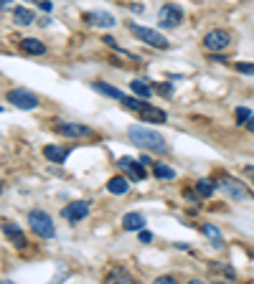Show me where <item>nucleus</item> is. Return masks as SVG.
I'll use <instances>...</instances> for the list:
<instances>
[{
    "mask_svg": "<svg viewBox=\"0 0 254 284\" xmlns=\"http://www.w3.org/2000/svg\"><path fill=\"white\" fill-rule=\"evenodd\" d=\"M155 89H158L160 94H171V92H173V87H171V84H158Z\"/></svg>",
    "mask_w": 254,
    "mask_h": 284,
    "instance_id": "c756f323",
    "label": "nucleus"
},
{
    "mask_svg": "<svg viewBox=\"0 0 254 284\" xmlns=\"http://www.w3.org/2000/svg\"><path fill=\"white\" fill-rule=\"evenodd\" d=\"M140 241H143V243H150V241H153V233L145 231V228H140Z\"/></svg>",
    "mask_w": 254,
    "mask_h": 284,
    "instance_id": "c85d7f7f",
    "label": "nucleus"
},
{
    "mask_svg": "<svg viewBox=\"0 0 254 284\" xmlns=\"http://www.w3.org/2000/svg\"><path fill=\"white\" fill-rule=\"evenodd\" d=\"M153 173H155V178H160V180H163V178H165V180H173V178H176V170L168 168V165H160V162L153 168Z\"/></svg>",
    "mask_w": 254,
    "mask_h": 284,
    "instance_id": "b1692460",
    "label": "nucleus"
},
{
    "mask_svg": "<svg viewBox=\"0 0 254 284\" xmlns=\"http://www.w3.org/2000/svg\"><path fill=\"white\" fill-rule=\"evenodd\" d=\"M236 117H239V122H246V119L251 117V112H249L246 107H236Z\"/></svg>",
    "mask_w": 254,
    "mask_h": 284,
    "instance_id": "bb28decb",
    "label": "nucleus"
},
{
    "mask_svg": "<svg viewBox=\"0 0 254 284\" xmlns=\"http://www.w3.org/2000/svg\"><path fill=\"white\" fill-rule=\"evenodd\" d=\"M246 127H249V132H254V114L246 119Z\"/></svg>",
    "mask_w": 254,
    "mask_h": 284,
    "instance_id": "473e14b6",
    "label": "nucleus"
},
{
    "mask_svg": "<svg viewBox=\"0 0 254 284\" xmlns=\"http://www.w3.org/2000/svg\"><path fill=\"white\" fill-rule=\"evenodd\" d=\"M8 3H11V0H0V11H3V8H6Z\"/></svg>",
    "mask_w": 254,
    "mask_h": 284,
    "instance_id": "72a5a7b5",
    "label": "nucleus"
},
{
    "mask_svg": "<svg viewBox=\"0 0 254 284\" xmlns=\"http://www.w3.org/2000/svg\"><path fill=\"white\" fill-rule=\"evenodd\" d=\"M158 21H160V26H165V28H178V26L183 23V11H181L178 6H163V8L158 11Z\"/></svg>",
    "mask_w": 254,
    "mask_h": 284,
    "instance_id": "6e6552de",
    "label": "nucleus"
},
{
    "mask_svg": "<svg viewBox=\"0 0 254 284\" xmlns=\"http://www.w3.org/2000/svg\"><path fill=\"white\" fill-rule=\"evenodd\" d=\"M244 178L254 183V168H251V165H246V168H244Z\"/></svg>",
    "mask_w": 254,
    "mask_h": 284,
    "instance_id": "7c9ffc66",
    "label": "nucleus"
},
{
    "mask_svg": "<svg viewBox=\"0 0 254 284\" xmlns=\"http://www.w3.org/2000/svg\"><path fill=\"white\" fill-rule=\"evenodd\" d=\"M203 236L211 241V246H214V249H224V233H221L216 226L203 223Z\"/></svg>",
    "mask_w": 254,
    "mask_h": 284,
    "instance_id": "dca6fc26",
    "label": "nucleus"
},
{
    "mask_svg": "<svg viewBox=\"0 0 254 284\" xmlns=\"http://www.w3.org/2000/svg\"><path fill=\"white\" fill-rule=\"evenodd\" d=\"M107 190L114 193V195H124L127 190H130V180H127L124 175H114L107 180Z\"/></svg>",
    "mask_w": 254,
    "mask_h": 284,
    "instance_id": "2eb2a0df",
    "label": "nucleus"
},
{
    "mask_svg": "<svg viewBox=\"0 0 254 284\" xmlns=\"http://www.w3.org/2000/svg\"><path fill=\"white\" fill-rule=\"evenodd\" d=\"M130 89L138 94V97H143V99H150L153 97V89H150V84H145V81H140V79H135L133 84H130Z\"/></svg>",
    "mask_w": 254,
    "mask_h": 284,
    "instance_id": "aec40b11",
    "label": "nucleus"
},
{
    "mask_svg": "<svg viewBox=\"0 0 254 284\" xmlns=\"http://www.w3.org/2000/svg\"><path fill=\"white\" fill-rule=\"evenodd\" d=\"M122 228L124 231H140V228H145V216L143 213H124L122 216Z\"/></svg>",
    "mask_w": 254,
    "mask_h": 284,
    "instance_id": "ddd939ff",
    "label": "nucleus"
},
{
    "mask_svg": "<svg viewBox=\"0 0 254 284\" xmlns=\"http://www.w3.org/2000/svg\"><path fill=\"white\" fill-rule=\"evenodd\" d=\"M236 69H239L241 74H254V64H244V61H241V64H236Z\"/></svg>",
    "mask_w": 254,
    "mask_h": 284,
    "instance_id": "cd10ccee",
    "label": "nucleus"
},
{
    "mask_svg": "<svg viewBox=\"0 0 254 284\" xmlns=\"http://www.w3.org/2000/svg\"><path fill=\"white\" fill-rule=\"evenodd\" d=\"M28 226H31V231H33L36 236H41V238H54V236H56V228H54L51 216H49L46 211H41V208H33V211L28 213Z\"/></svg>",
    "mask_w": 254,
    "mask_h": 284,
    "instance_id": "f03ea898",
    "label": "nucleus"
},
{
    "mask_svg": "<svg viewBox=\"0 0 254 284\" xmlns=\"http://www.w3.org/2000/svg\"><path fill=\"white\" fill-rule=\"evenodd\" d=\"M119 104H122V107H127V109H133V112H138V114H140V112H143V109H145V107H148L150 102H145V99H135V97H124V99H122Z\"/></svg>",
    "mask_w": 254,
    "mask_h": 284,
    "instance_id": "412c9836",
    "label": "nucleus"
},
{
    "mask_svg": "<svg viewBox=\"0 0 254 284\" xmlns=\"http://www.w3.org/2000/svg\"><path fill=\"white\" fill-rule=\"evenodd\" d=\"M107 279H109V281H114V279H122V281H133V276H130V274H127V271H119V269H117V271H112V274H109Z\"/></svg>",
    "mask_w": 254,
    "mask_h": 284,
    "instance_id": "a878e982",
    "label": "nucleus"
},
{
    "mask_svg": "<svg viewBox=\"0 0 254 284\" xmlns=\"http://www.w3.org/2000/svg\"><path fill=\"white\" fill-rule=\"evenodd\" d=\"M117 162H119V168H122V170L130 173V178H133V180H145V178H148V170H145V165H143L140 160H133V157H119Z\"/></svg>",
    "mask_w": 254,
    "mask_h": 284,
    "instance_id": "1a4fd4ad",
    "label": "nucleus"
},
{
    "mask_svg": "<svg viewBox=\"0 0 254 284\" xmlns=\"http://www.w3.org/2000/svg\"><path fill=\"white\" fill-rule=\"evenodd\" d=\"M130 31H133V36H138L143 44H148V46H153V49H168V41L163 38V33H158V31H153V28L130 23Z\"/></svg>",
    "mask_w": 254,
    "mask_h": 284,
    "instance_id": "20e7f679",
    "label": "nucleus"
},
{
    "mask_svg": "<svg viewBox=\"0 0 254 284\" xmlns=\"http://www.w3.org/2000/svg\"><path fill=\"white\" fill-rule=\"evenodd\" d=\"M89 213V203L87 200H71L69 206L61 208V218L69 221V223H79L81 218H87Z\"/></svg>",
    "mask_w": 254,
    "mask_h": 284,
    "instance_id": "423d86ee",
    "label": "nucleus"
},
{
    "mask_svg": "<svg viewBox=\"0 0 254 284\" xmlns=\"http://www.w3.org/2000/svg\"><path fill=\"white\" fill-rule=\"evenodd\" d=\"M21 51L33 54V56H41V54H46V46L41 44L38 38H23V41H21Z\"/></svg>",
    "mask_w": 254,
    "mask_h": 284,
    "instance_id": "a211bd4d",
    "label": "nucleus"
},
{
    "mask_svg": "<svg viewBox=\"0 0 254 284\" xmlns=\"http://www.w3.org/2000/svg\"><path fill=\"white\" fill-rule=\"evenodd\" d=\"M44 157L51 160V162H56V165H61V162L69 157V150L66 147H59V145H46L44 147Z\"/></svg>",
    "mask_w": 254,
    "mask_h": 284,
    "instance_id": "4468645a",
    "label": "nucleus"
},
{
    "mask_svg": "<svg viewBox=\"0 0 254 284\" xmlns=\"http://www.w3.org/2000/svg\"><path fill=\"white\" fill-rule=\"evenodd\" d=\"M97 92H102V94H107V97H112V99H117V102H122L127 94L124 92H119V89H114V87H109V84H102V81H94L92 84Z\"/></svg>",
    "mask_w": 254,
    "mask_h": 284,
    "instance_id": "6ab92c4d",
    "label": "nucleus"
},
{
    "mask_svg": "<svg viewBox=\"0 0 254 284\" xmlns=\"http://www.w3.org/2000/svg\"><path fill=\"white\" fill-rule=\"evenodd\" d=\"M155 281H158V284H176V279H173V276H158Z\"/></svg>",
    "mask_w": 254,
    "mask_h": 284,
    "instance_id": "2f4dec72",
    "label": "nucleus"
},
{
    "mask_svg": "<svg viewBox=\"0 0 254 284\" xmlns=\"http://www.w3.org/2000/svg\"><path fill=\"white\" fill-rule=\"evenodd\" d=\"M219 188L224 190V195H229L231 200H254V193L244 185V180H236L231 175H224L219 180Z\"/></svg>",
    "mask_w": 254,
    "mask_h": 284,
    "instance_id": "7ed1b4c3",
    "label": "nucleus"
},
{
    "mask_svg": "<svg viewBox=\"0 0 254 284\" xmlns=\"http://www.w3.org/2000/svg\"><path fill=\"white\" fill-rule=\"evenodd\" d=\"M6 99H8L13 107H18V109H36V107L41 104V99H38L33 92H28V89H11V92L6 94Z\"/></svg>",
    "mask_w": 254,
    "mask_h": 284,
    "instance_id": "39448f33",
    "label": "nucleus"
},
{
    "mask_svg": "<svg viewBox=\"0 0 254 284\" xmlns=\"http://www.w3.org/2000/svg\"><path fill=\"white\" fill-rule=\"evenodd\" d=\"M0 112H3V107H0Z\"/></svg>",
    "mask_w": 254,
    "mask_h": 284,
    "instance_id": "c9c22d12",
    "label": "nucleus"
},
{
    "mask_svg": "<svg viewBox=\"0 0 254 284\" xmlns=\"http://www.w3.org/2000/svg\"><path fill=\"white\" fill-rule=\"evenodd\" d=\"M196 190L203 195V198H208V195H214V190H216V185L214 183H211L208 178H201L198 183H196Z\"/></svg>",
    "mask_w": 254,
    "mask_h": 284,
    "instance_id": "5701e85b",
    "label": "nucleus"
},
{
    "mask_svg": "<svg viewBox=\"0 0 254 284\" xmlns=\"http://www.w3.org/2000/svg\"><path fill=\"white\" fill-rule=\"evenodd\" d=\"M140 117H143V119H148V122H155V125H163V122L168 119V114H165L163 109L153 107V104H148V107L140 112Z\"/></svg>",
    "mask_w": 254,
    "mask_h": 284,
    "instance_id": "f3484780",
    "label": "nucleus"
},
{
    "mask_svg": "<svg viewBox=\"0 0 254 284\" xmlns=\"http://www.w3.org/2000/svg\"><path fill=\"white\" fill-rule=\"evenodd\" d=\"M0 193H3V183H0Z\"/></svg>",
    "mask_w": 254,
    "mask_h": 284,
    "instance_id": "f704fd0d",
    "label": "nucleus"
},
{
    "mask_svg": "<svg viewBox=\"0 0 254 284\" xmlns=\"http://www.w3.org/2000/svg\"><path fill=\"white\" fill-rule=\"evenodd\" d=\"M13 21H16L18 26H31V23H33V13H31L28 8H16Z\"/></svg>",
    "mask_w": 254,
    "mask_h": 284,
    "instance_id": "4be33fe9",
    "label": "nucleus"
},
{
    "mask_svg": "<svg viewBox=\"0 0 254 284\" xmlns=\"http://www.w3.org/2000/svg\"><path fill=\"white\" fill-rule=\"evenodd\" d=\"M127 137H130L133 145H138L143 150H153V152H165L168 150L163 135H158L155 130H148L143 125H133L130 130H127Z\"/></svg>",
    "mask_w": 254,
    "mask_h": 284,
    "instance_id": "f257e3e1",
    "label": "nucleus"
},
{
    "mask_svg": "<svg viewBox=\"0 0 254 284\" xmlns=\"http://www.w3.org/2000/svg\"><path fill=\"white\" fill-rule=\"evenodd\" d=\"M211 269H214V271H221V274H226L229 279H234L236 274H234V269L229 266V264H211Z\"/></svg>",
    "mask_w": 254,
    "mask_h": 284,
    "instance_id": "393cba45",
    "label": "nucleus"
},
{
    "mask_svg": "<svg viewBox=\"0 0 254 284\" xmlns=\"http://www.w3.org/2000/svg\"><path fill=\"white\" fill-rule=\"evenodd\" d=\"M56 130L66 137H89L92 130L84 127V125H71V122H64V125H56Z\"/></svg>",
    "mask_w": 254,
    "mask_h": 284,
    "instance_id": "f8f14e48",
    "label": "nucleus"
},
{
    "mask_svg": "<svg viewBox=\"0 0 254 284\" xmlns=\"http://www.w3.org/2000/svg\"><path fill=\"white\" fill-rule=\"evenodd\" d=\"M84 21L89 26H99V28H112L117 21L112 13H102V11H92V13H84Z\"/></svg>",
    "mask_w": 254,
    "mask_h": 284,
    "instance_id": "9b49d317",
    "label": "nucleus"
},
{
    "mask_svg": "<svg viewBox=\"0 0 254 284\" xmlns=\"http://www.w3.org/2000/svg\"><path fill=\"white\" fill-rule=\"evenodd\" d=\"M3 233L11 238V243L13 246H26V236H23V231H21V226L18 223H13V221H8V218H3Z\"/></svg>",
    "mask_w": 254,
    "mask_h": 284,
    "instance_id": "9d476101",
    "label": "nucleus"
},
{
    "mask_svg": "<svg viewBox=\"0 0 254 284\" xmlns=\"http://www.w3.org/2000/svg\"><path fill=\"white\" fill-rule=\"evenodd\" d=\"M229 44H231V36H229L226 31H221V28L208 31L206 38H203V49H206V51H224Z\"/></svg>",
    "mask_w": 254,
    "mask_h": 284,
    "instance_id": "0eeeda50",
    "label": "nucleus"
}]
</instances>
